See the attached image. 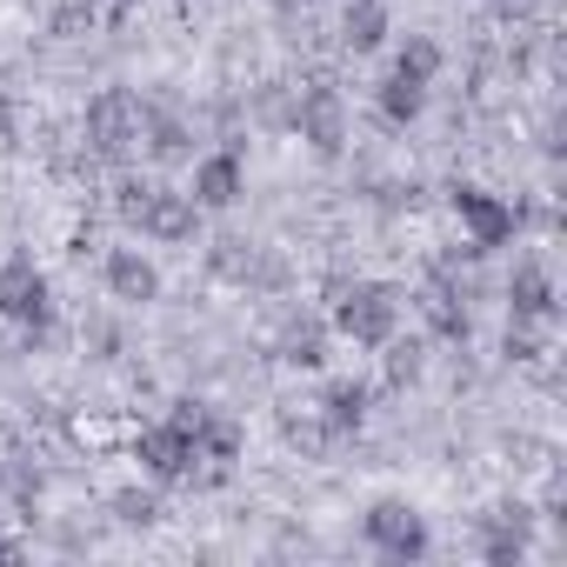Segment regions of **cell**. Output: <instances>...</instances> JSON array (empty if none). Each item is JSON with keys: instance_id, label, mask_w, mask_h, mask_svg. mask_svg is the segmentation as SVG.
I'll list each match as a JSON object with an SVG mask.
<instances>
[{"instance_id": "6da1fadb", "label": "cell", "mask_w": 567, "mask_h": 567, "mask_svg": "<svg viewBox=\"0 0 567 567\" xmlns=\"http://www.w3.org/2000/svg\"><path fill=\"white\" fill-rule=\"evenodd\" d=\"M147 240H194V227H200V207L187 200V194H174V187H161V181H121V200H114Z\"/></svg>"}, {"instance_id": "7a4b0ae2", "label": "cell", "mask_w": 567, "mask_h": 567, "mask_svg": "<svg viewBox=\"0 0 567 567\" xmlns=\"http://www.w3.org/2000/svg\"><path fill=\"white\" fill-rule=\"evenodd\" d=\"M401 321V295L381 288V280H354V288L334 295V328L354 341V348H381Z\"/></svg>"}, {"instance_id": "3957f363", "label": "cell", "mask_w": 567, "mask_h": 567, "mask_svg": "<svg viewBox=\"0 0 567 567\" xmlns=\"http://www.w3.org/2000/svg\"><path fill=\"white\" fill-rule=\"evenodd\" d=\"M0 315H8L14 328H28V341H41V334L54 328V295H48V274H41L28 254H14L8 267H0Z\"/></svg>"}, {"instance_id": "277c9868", "label": "cell", "mask_w": 567, "mask_h": 567, "mask_svg": "<svg viewBox=\"0 0 567 567\" xmlns=\"http://www.w3.org/2000/svg\"><path fill=\"white\" fill-rule=\"evenodd\" d=\"M81 134H87V154L121 161V154L141 141V101H134V94H121V87L94 94V101H87V114H81Z\"/></svg>"}, {"instance_id": "5b68a950", "label": "cell", "mask_w": 567, "mask_h": 567, "mask_svg": "<svg viewBox=\"0 0 567 567\" xmlns=\"http://www.w3.org/2000/svg\"><path fill=\"white\" fill-rule=\"evenodd\" d=\"M454 214H461V227H467V240H474V254H487V247H507L514 240V207L501 200V194H487V187H454Z\"/></svg>"}, {"instance_id": "8992f818", "label": "cell", "mask_w": 567, "mask_h": 567, "mask_svg": "<svg viewBox=\"0 0 567 567\" xmlns=\"http://www.w3.org/2000/svg\"><path fill=\"white\" fill-rule=\"evenodd\" d=\"M368 540H374L388 560H421V554H427V520H421L408 501H374V507H368Z\"/></svg>"}, {"instance_id": "52a82bcc", "label": "cell", "mask_w": 567, "mask_h": 567, "mask_svg": "<svg viewBox=\"0 0 567 567\" xmlns=\"http://www.w3.org/2000/svg\"><path fill=\"white\" fill-rule=\"evenodd\" d=\"M134 461H141L154 481H187V474H194V434H187L181 421H154V427H141Z\"/></svg>"}, {"instance_id": "ba28073f", "label": "cell", "mask_w": 567, "mask_h": 567, "mask_svg": "<svg viewBox=\"0 0 567 567\" xmlns=\"http://www.w3.org/2000/svg\"><path fill=\"white\" fill-rule=\"evenodd\" d=\"M295 127H301V141L315 147V154H341V141H348V107H341V94L334 87H308L301 94V107H295Z\"/></svg>"}, {"instance_id": "9c48e42d", "label": "cell", "mask_w": 567, "mask_h": 567, "mask_svg": "<svg viewBox=\"0 0 567 567\" xmlns=\"http://www.w3.org/2000/svg\"><path fill=\"white\" fill-rule=\"evenodd\" d=\"M240 187H247L240 154H207V161H194V187H187V200H194L200 214H220V207L240 200Z\"/></svg>"}, {"instance_id": "30bf717a", "label": "cell", "mask_w": 567, "mask_h": 567, "mask_svg": "<svg viewBox=\"0 0 567 567\" xmlns=\"http://www.w3.org/2000/svg\"><path fill=\"white\" fill-rule=\"evenodd\" d=\"M507 308H514V321H540V328L554 321L560 301H554V280H547L540 260H520V267H514V280H507Z\"/></svg>"}, {"instance_id": "8fae6325", "label": "cell", "mask_w": 567, "mask_h": 567, "mask_svg": "<svg viewBox=\"0 0 567 567\" xmlns=\"http://www.w3.org/2000/svg\"><path fill=\"white\" fill-rule=\"evenodd\" d=\"M421 315H427V328L441 334V341H467V301H461V288H454V280L447 274H434L427 280V288H421Z\"/></svg>"}, {"instance_id": "7c38bea8", "label": "cell", "mask_w": 567, "mask_h": 567, "mask_svg": "<svg viewBox=\"0 0 567 567\" xmlns=\"http://www.w3.org/2000/svg\"><path fill=\"white\" fill-rule=\"evenodd\" d=\"M107 288H114V301H154V295H161V274H154L147 254L114 247V254H107Z\"/></svg>"}, {"instance_id": "4fadbf2b", "label": "cell", "mask_w": 567, "mask_h": 567, "mask_svg": "<svg viewBox=\"0 0 567 567\" xmlns=\"http://www.w3.org/2000/svg\"><path fill=\"white\" fill-rule=\"evenodd\" d=\"M234 454H240V427L220 421V414H200V427H194V461H207L214 474H227Z\"/></svg>"}, {"instance_id": "5bb4252c", "label": "cell", "mask_w": 567, "mask_h": 567, "mask_svg": "<svg viewBox=\"0 0 567 567\" xmlns=\"http://www.w3.org/2000/svg\"><path fill=\"white\" fill-rule=\"evenodd\" d=\"M141 134H147V154L154 161H181L194 141H187V121L167 114V107H141Z\"/></svg>"}, {"instance_id": "9a60e30c", "label": "cell", "mask_w": 567, "mask_h": 567, "mask_svg": "<svg viewBox=\"0 0 567 567\" xmlns=\"http://www.w3.org/2000/svg\"><path fill=\"white\" fill-rule=\"evenodd\" d=\"M481 554H487V560H520V554H527V514H520V507H501V514L481 527Z\"/></svg>"}, {"instance_id": "2e32d148", "label": "cell", "mask_w": 567, "mask_h": 567, "mask_svg": "<svg viewBox=\"0 0 567 567\" xmlns=\"http://www.w3.org/2000/svg\"><path fill=\"white\" fill-rule=\"evenodd\" d=\"M341 41H348L354 54H374V48L388 41V8H381V0H348V21H341Z\"/></svg>"}, {"instance_id": "e0dca14e", "label": "cell", "mask_w": 567, "mask_h": 567, "mask_svg": "<svg viewBox=\"0 0 567 567\" xmlns=\"http://www.w3.org/2000/svg\"><path fill=\"white\" fill-rule=\"evenodd\" d=\"M321 414H328L334 434H354V427L368 421V388H361V381H334V388L321 394Z\"/></svg>"}, {"instance_id": "ac0fdd59", "label": "cell", "mask_w": 567, "mask_h": 567, "mask_svg": "<svg viewBox=\"0 0 567 567\" xmlns=\"http://www.w3.org/2000/svg\"><path fill=\"white\" fill-rule=\"evenodd\" d=\"M421 107H427V87H421V81H401V74H388V81H381V121L408 127Z\"/></svg>"}, {"instance_id": "d6986e66", "label": "cell", "mask_w": 567, "mask_h": 567, "mask_svg": "<svg viewBox=\"0 0 567 567\" xmlns=\"http://www.w3.org/2000/svg\"><path fill=\"white\" fill-rule=\"evenodd\" d=\"M394 74H401V81H421V87H427V81L441 74V48H434L427 34H408V41H401V54H394Z\"/></svg>"}, {"instance_id": "ffe728a7", "label": "cell", "mask_w": 567, "mask_h": 567, "mask_svg": "<svg viewBox=\"0 0 567 567\" xmlns=\"http://www.w3.org/2000/svg\"><path fill=\"white\" fill-rule=\"evenodd\" d=\"M280 361H295V368H321V361H328V334H321L315 321H295V328H288V341H280Z\"/></svg>"}, {"instance_id": "44dd1931", "label": "cell", "mask_w": 567, "mask_h": 567, "mask_svg": "<svg viewBox=\"0 0 567 567\" xmlns=\"http://www.w3.org/2000/svg\"><path fill=\"white\" fill-rule=\"evenodd\" d=\"M214 274L220 280H247L254 274V240H214Z\"/></svg>"}, {"instance_id": "7402d4cb", "label": "cell", "mask_w": 567, "mask_h": 567, "mask_svg": "<svg viewBox=\"0 0 567 567\" xmlns=\"http://www.w3.org/2000/svg\"><path fill=\"white\" fill-rule=\"evenodd\" d=\"M114 520H121V527H154V520H161V501L141 494V487H127V494H114Z\"/></svg>"}, {"instance_id": "603a6c76", "label": "cell", "mask_w": 567, "mask_h": 567, "mask_svg": "<svg viewBox=\"0 0 567 567\" xmlns=\"http://www.w3.org/2000/svg\"><path fill=\"white\" fill-rule=\"evenodd\" d=\"M381 348H388V381H394V388H408V381L421 374V348H414V341H394V334H388Z\"/></svg>"}, {"instance_id": "cb8c5ba5", "label": "cell", "mask_w": 567, "mask_h": 567, "mask_svg": "<svg viewBox=\"0 0 567 567\" xmlns=\"http://www.w3.org/2000/svg\"><path fill=\"white\" fill-rule=\"evenodd\" d=\"M540 321H507V361H540Z\"/></svg>"}, {"instance_id": "d4e9b609", "label": "cell", "mask_w": 567, "mask_h": 567, "mask_svg": "<svg viewBox=\"0 0 567 567\" xmlns=\"http://www.w3.org/2000/svg\"><path fill=\"white\" fill-rule=\"evenodd\" d=\"M14 554H21V540H14L8 527H0V560H14Z\"/></svg>"}, {"instance_id": "484cf974", "label": "cell", "mask_w": 567, "mask_h": 567, "mask_svg": "<svg viewBox=\"0 0 567 567\" xmlns=\"http://www.w3.org/2000/svg\"><path fill=\"white\" fill-rule=\"evenodd\" d=\"M127 8H141V0H114V14H127Z\"/></svg>"}, {"instance_id": "4316f807", "label": "cell", "mask_w": 567, "mask_h": 567, "mask_svg": "<svg viewBox=\"0 0 567 567\" xmlns=\"http://www.w3.org/2000/svg\"><path fill=\"white\" fill-rule=\"evenodd\" d=\"M501 8H514V0H501Z\"/></svg>"}]
</instances>
